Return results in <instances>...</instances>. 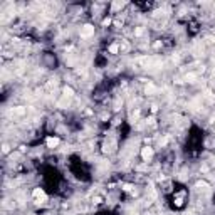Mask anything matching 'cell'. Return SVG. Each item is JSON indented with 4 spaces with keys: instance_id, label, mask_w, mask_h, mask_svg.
<instances>
[{
    "instance_id": "cell-7",
    "label": "cell",
    "mask_w": 215,
    "mask_h": 215,
    "mask_svg": "<svg viewBox=\"0 0 215 215\" xmlns=\"http://www.w3.org/2000/svg\"><path fill=\"white\" fill-rule=\"evenodd\" d=\"M12 113H13V114H24V113H25V108H22V106H19V108H13Z\"/></svg>"
},
{
    "instance_id": "cell-5",
    "label": "cell",
    "mask_w": 215,
    "mask_h": 215,
    "mask_svg": "<svg viewBox=\"0 0 215 215\" xmlns=\"http://www.w3.org/2000/svg\"><path fill=\"white\" fill-rule=\"evenodd\" d=\"M72 94H74V89L66 86V88H64V97H71Z\"/></svg>"
},
{
    "instance_id": "cell-8",
    "label": "cell",
    "mask_w": 215,
    "mask_h": 215,
    "mask_svg": "<svg viewBox=\"0 0 215 215\" xmlns=\"http://www.w3.org/2000/svg\"><path fill=\"white\" fill-rule=\"evenodd\" d=\"M145 91H146V94H153V93H156V88H155L153 84H148Z\"/></svg>"
},
{
    "instance_id": "cell-3",
    "label": "cell",
    "mask_w": 215,
    "mask_h": 215,
    "mask_svg": "<svg viewBox=\"0 0 215 215\" xmlns=\"http://www.w3.org/2000/svg\"><path fill=\"white\" fill-rule=\"evenodd\" d=\"M93 34H94V27H93V25H89V24L81 29V37H84V39H86V37H91Z\"/></svg>"
},
{
    "instance_id": "cell-10",
    "label": "cell",
    "mask_w": 215,
    "mask_h": 215,
    "mask_svg": "<svg viewBox=\"0 0 215 215\" xmlns=\"http://www.w3.org/2000/svg\"><path fill=\"white\" fill-rule=\"evenodd\" d=\"M109 24H111V19H109V17H108V19H104V20H103V25H104V27H108V25H109Z\"/></svg>"
},
{
    "instance_id": "cell-4",
    "label": "cell",
    "mask_w": 215,
    "mask_h": 215,
    "mask_svg": "<svg viewBox=\"0 0 215 215\" xmlns=\"http://www.w3.org/2000/svg\"><path fill=\"white\" fill-rule=\"evenodd\" d=\"M46 145H47V148H54V146H57L59 145V138H47L46 139Z\"/></svg>"
},
{
    "instance_id": "cell-9",
    "label": "cell",
    "mask_w": 215,
    "mask_h": 215,
    "mask_svg": "<svg viewBox=\"0 0 215 215\" xmlns=\"http://www.w3.org/2000/svg\"><path fill=\"white\" fill-rule=\"evenodd\" d=\"M123 5H124V2H114V4H113V9H121Z\"/></svg>"
},
{
    "instance_id": "cell-1",
    "label": "cell",
    "mask_w": 215,
    "mask_h": 215,
    "mask_svg": "<svg viewBox=\"0 0 215 215\" xmlns=\"http://www.w3.org/2000/svg\"><path fill=\"white\" fill-rule=\"evenodd\" d=\"M32 197L35 198V203H44L47 200V195H46V192H44L42 188H35L34 192H32Z\"/></svg>"
},
{
    "instance_id": "cell-6",
    "label": "cell",
    "mask_w": 215,
    "mask_h": 215,
    "mask_svg": "<svg viewBox=\"0 0 215 215\" xmlns=\"http://www.w3.org/2000/svg\"><path fill=\"white\" fill-rule=\"evenodd\" d=\"M109 52H111V54H118V52H119V46H118V44H111V46H109Z\"/></svg>"
},
{
    "instance_id": "cell-12",
    "label": "cell",
    "mask_w": 215,
    "mask_h": 215,
    "mask_svg": "<svg viewBox=\"0 0 215 215\" xmlns=\"http://www.w3.org/2000/svg\"><path fill=\"white\" fill-rule=\"evenodd\" d=\"M143 34V29H141V27H138V29L135 30V35H141Z\"/></svg>"
},
{
    "instance_id": "cell-2",
    "label": "cell",
    "mask_w": 215,
    "mask_h": 215,
    "mask_svg": "<svg viewBox=\"0 0 215 215\" xmlns=\"http://www.w3.org/2000/svg\"><path fill=\"white\" fill-rule=\"evenodd\" d=\"M141 158H143L145 161H150L153 158V148L150 146H145L143 150H141Z\"/></svg>"
},
{
    "instance_id": "cell-11",
    "label": "cell",
    "mask_w": 215,
    "mask_h": 215,
    "mask_svg": "<svg viewBox=\"0 0 215 215\" xmlns=\"http://www.w3.org/2000/svg\"><path fill=\"white\" fill-rule=\"evenodd\" d=\"M195 77H197L195 74H187V81H190V82H192V81H193Z\"/></svg>"
}]
</instances>
